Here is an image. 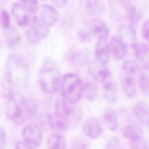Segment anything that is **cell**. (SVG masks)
<instances>
[{"mask_svg":"<svg viewBox=\"0 0 149 149\" xmlns=\"http://www.w3.org/2000/svg\"><path fill=\"white\" fill-rule=\"evenodd\" d=\"M136 58L141 62L145 68L149 67V45L138 43L133 48Z\"/></svg>","mask_w":149,"mask_h":149,"instance_id":"obj_24","label":"cell"},{"mask_svg":"<svg viewBox=\"0 0 149 149\" xmlns=\"http://www.w3.org/2000/svg\"><path fill=\"white\" fill-rule=\"evenodd\" d=\"M115 2L117 5L116 6L122 9V12L125 13V16L129 19L132 26L134 27L139 23L140 19V14L133 3L129 1H119Z\"/></svg>","mask_w":149,"mask_h":149,"instance_id":"obj_11","label":"cell"},{"mask_svg":"<svg viewBox=\"0 0 149 149\" xmlns=\"http://www.w3.org/2000/svg\"><path fill=\"white\" fill-rule=\"evenodd\" d=\"M0 48H1V44H0Z\"/></svg>","mask_w":149,"mask_h":149,"instance_id":"obj_41","label":"cell"},{"mask_svg":"<svg viewBox=\"0 0 149 149\" xmlns=\"http://www.w3.org/2000/svg\"><path fill=\"white\" fill-rule=\"evenodd\" d=\"M81 130L84 136L91 139L100 137L104 133V128L100 121L95 117H90L84 121Z\"/></svg>","mask_w":149,"mask_h":149,"instance_id":"obj_9","label":"cell"},{"mask_svg":"<svg viewBox=\"0 0 149 149\" xmlns=\"http://www.w3.org/2000/svg\"><path fill=\"white\" fill-rule=\"evenodd\" d=\"M5 74L15 86L24 87L27 85L29 73L27 63L23 57L17 54L10 55L5 63Z\"/></svg>","mask_w":149,"mask_h":149,"instance_id":"obj_3","label":"cell"},{"mask_svg":"<svg viewBox=\"0 0 149 149\" xmlns=\"http://www.w3.org/2000/svg\"><path fill=\"white\" fill-rule=\"evenodd\" d=\"M73 104L64 98L57 100L55 104V112L66 120L69 126L72 122L76 123L79 118V112Z\"/></svg>","mask_w":149,"mask_h":149,"instance_id":"obj_7","label":"cell"},{"mask_svg":"<svg viewBox=\"0 0 149 149\" xmlns=\"http://www.w3.org/2000/svg\"><path fill=\"white\" fill-rule=\"evenodd\" d=\"M5 30L4 38L8 46L12 48L16 47L20 41V38L19 34L12 29L9 28Z\"/></svg>","mask_w":149,"mask_h":149,"instance_id":"obj_30","label":"cell"},{"mask_svg":"<svg viewBox=\"0 0 149 149\" xmlns=\"http://www.w3.org/2000/svg\"><path fill=\"white\" fill-rule=\"evenodd\" d=\"M46 146L47 149H66V139L61 133H53L48 137Z\"/></svg>","mask_w":149,"mask_h":149,"instance_id":"obj_23","label":"cell"},{"mask_svg":"<svg viewBox=\"0 0 149 149\" xmlns=\"http://www.w3.org/2000/svg\"><path fill=\"white\" fill-rule=\"evenodd\" d=\"M120 81L124 94L128 98L135 97L137 93L136 81L129 76L121 74Z\"/></svg>","mask_w":149,"mask_h":149,"instance_id":"obj_22","label":"cell"},{"mask_svg":"<svg viewBox=\"0 0 149 149\" xmlns=\"http://www.w3.org/2000/svg\"><path fill=\"white\" fill-rule=\"evenodd\" d=\"M121 74L129 76L136 81L140 80L141 77L144 74L143 71L137 63V62L132 59H128L125 61L121 67Z\"/></svg>","mask_w":149,"mask_h":149,"instance_id":"obj_15","label":"cell"},{"mask_svg":"<svg viewBox=\"0 0 149 149\" xmlns=\"http://www.w3.org/2000/svg\"><path fill=\"white\" fill-rule=\"evenodd\" d=\"M102 118L108 129L112 132H115L118 129L119 122L117 114L115 111L110 107L104 109L102 113Z\"/></svg>","mask_w":149,"mask_h":149,"instance_id":"obj_20","label":"cell"},{"mask_svg":"<svg viewBox=\"0 0 149 149\" xmlns=\"http://www.w3.org/2000/svg\"><path fill=\"white\" fill-rule=\"evenodd\" d=\"M94 52L97 60L106 65L109 60V49L108 42L106 40L98 39L95 45Z\"/></svg>","mask_w":149,"mask_h":149,"instance_id":"obj_19","label":"cell"},{"mask_svg":"<svg viewBox=\"0 0 149 149\" xmlns=\"http://www.w3.org/2000/svg\"><path fill=\"white\" fill-rule=\"evenodd\" d=\"M61 75L56 63L51 59L42 65L38 75V83L41 90L47 94L56 93L61 87Z\"/></svg>","mask_w":149,"mask_h":149,"instance_id":"obj_2","label":"cell"},{"mask_svg":"<svg viewBox=\"0 0 149 149\" xmlns=\"http://www.w3.org/2000/svg\"><path fill=\"white\" fill-rule=\"evenodd\" d=\"M36 101L24 97L19 91H15L7 99L5 105V113L7 118L17 125L23 124L37 112Z\"/></svg>","mask_w":149,"mask_h":149,"instance_id":"obj_1","label":"cell"},{"mask_svg":"<svg viewBox=\"0 0 149 149\" xmlns=\"http://www.w3.org/2000/svg\"><path fill=\"white\" fill-rule=\"evenodd\" d=\"M104 90V96L105 100L109 104H115L118 97V91L116 84L111 78L102 83Z\"/></svg>","mask_w":149,"mask_h":149,"instance_id":"obj_21","label":"cell"},{"mask_svg":"<svg viewBox=\"0 0 149 149\" xmlns=\"http://www.w3.org/2000/svg\"><path fill=\"white\" fill-rule=\"evenodd\" d=\"M47 120L50 127L57 133L65 131L69 126L68 121L55 112L48 113Z\"/></svg>","mask_w":149,"mask_h":149,"instance_id":"obj_18","label":"cell"},{"mask_svg":"<svg viewBox=\"0 0 149 149\" xmlns=\"http://www.w3.org/2000/svg\"><path fill=\"white\" fill-rule=\"evenodd\" d=\"M77 37L79 41L83 43L88 42L91 40V33L85 29H79L77 30Z\"/></svg>","mask_w":149,"mask_h":149,"instance_id":"obj_36","label":"cell"},{"mask_svg":"<svg viewBox=\"0 0 149 149\" xmlns=\"http://www.w3.org/2000/svg\"><path fill=\"white\" fill-rule=\"evenodd\" d=\"M49 33V27L36 16L27 31V41L31 44H37L42 39L47 37Z\"/></svg>","mask_w":149,"mask_h":149,"instance_id":"obj_6","label":"cell"},{"mask_svg":"<svg viewBox=\"0 0 149 149\" xmlns=\"http://www.w3.org/2000/svg\"><path fill=\"white\" fill-rule=\"evenodd\" d=\"M39 18L49 27L54 26L57 23L59 15L55 8L48 3L41 5L39 10Z\"/></svg>","mask_w":149,"mask_h":149,"instance_id":"obj_12","label":"cell"},{"mask_svg":"<svg viewBox=\"0 0 149 149\" xmlns=\"http://www.w3.org/2000/svg\"><path fill=\"white\" fill-rule=\"evenodd\" d=\"M23 141L31 148L39 147L42 140V135L40 128L34 124H28L22 129Z\"/></svg>","mask_w":149,"mask_h":149,"instance_id":"obj_8","label":"cell"},{"mask_svg":"<svg viewBox=\"0 0 149 149\" xmlns=\"http://www.w3.org/2000/svg\"><path fill=\"white\" fill-rule=\"evenodd\" d=\"M15 85L10 78L5 74L1 79L0 84V93L1 95L8 99L12 95L14 91Z\"/></svg>","mask_w":149,"mask_h":149,"instance_id":"obj_27","label":"cell"},{"mask_svg":"<svg viewBox=\"0 0 149 149\" xmlns=\"http://www.w3.org/2000/svg\"><path fill=\"white\" fill-rule=\"evenodd\" d=\"M38 9V1L22 0L13 3L11 12L18 25L21 27H26L31 24Z\"/></svg>","mask_w":149,"mask_h":149,"instance_id":"obj_4","label":"cell"},{"mask_svg":"<svg viewBox=\"0 0 149 149\" xmlns=\"http://www.w3.org/2000/svg\"><path fill=\"white\" fill-rule=\"evenodd\" d=\"M91 31L98 39L106 40L109 34V29L104 20L99 18H93L90 23Z\"/></svg>","mask_w":149,"mask_h":149,"instance_id":"obj_17","label":"cell"},{"mask_svg":"<svg viewBox=\"0 0 149 149\" xmlns=\"http://www.w3.org/2000/svg\"><path fill=\"white\" fill-rule=\"evenodd\" d=\"M7 144V134L5 129L0 126V149H4Z\"/></svg>","mask_w":149,"mask_h":149,"instance_id":"obj_38","label":"cell"},{"mask_svg":"<svg viewBox=\"0 0 149 149\" xmlns=\"http://www.w3.org/2000/svg\"><path fill=\"white\" fill-rule=\"evenodd\" d=\"M15 149H31L23 140L19 141L16 143Z\"/></svg>","mask_w":149,"mask_h":149,"instance_id":"obj_40","label":"cell"},{"mask_svg":"<svg viewBox=\"0 0 149 149\" xmlns=\"http://www.w3.org/2000/svg\"><path fill=\"white\" fill-rule=\"evenodd\" d=\"M61 87L63 98L72 104L77 102L83 95V84L76 73L65 74L62 79Z\"/></svg>","mask_w":149,"mask_h":149,"instance_id":"obj_5","label":"cell"},{"mask_svg":"<svg viewBox=\"0 0 149 149\" xmlns=\"http://www.w3.org/2000/svg\"><path fill=\"white\" fill-rule=\"evenodd\" d=\"M71 149H88V142L82 136H75L71 141Z\"/></svg>","mask_w":149,"mask_h":149,"instance_id":"obj_31","label":"cell"},{"mask_svg":"<svg viewBox=\"0 0 149 149\" xmlns=\"http://www.w3.org/2000/svg\"><path fill=\"white\" fill-rule=\"evenodd\" d=\"M69 61L74 65L83 64L88 58V55L86 50L82 49H73L68 54Z\"/></svg>","mask_w":149,"mask_h":149,"instance_id":"obj_25","label":"cell"},{"mask_svg":"<svg viewBox=\"0 0 149 149\" xmlns=\"http://www.w3.org/2000/svg\"><path fill=\"white\" fill-rule=\"evenodd\" d=\"M141 36L143 38L149 42V19L145 20L142 24L141 29Z\"/></svg>","mask_w":149,"mask_h":149,"instance_id":"obj_37","label":"cell"},{"mask_svg":"<svg viewBox=\"0 0 149 149\" xmlns=\"http://www.w3.org/2000/svg\"><path fill=\"white\" fill-rule=\"evenodd\" d=\"M110 54L116 60L123 59L127 54V45L117 36L112 37L108 43Z\"/></svg>","mask_w":149,"mask_h":149,"instance_id":"obj_14","label":"cell"},{"mask_svg":"<svg viewBox=\"0 0 149 149\" xmlns=\"http://www.w3.org/2000/svg\"><path fill=\"white\" fill-rule=\"evenodd\" d=\"M104 149H125V148L118 137L112 136L106 141Z\"/></svg>","mask_w":149,"mask_h":149,"instance_id":"obj_32","label":"cell"},{"mask_svg":"<svg viewBox=\"0 0 149 149\" xmlns=\"http://www.w3.org/2000/svg\"><path fill=\"white\" fill-rule=\"evenodd\" d=\"M130 149H149V144L144 137L130 141Z\"/></svg>","mask_w":149,"mask_h":149,"instance_id":"obj_34","label":"cell"},{"mask_svg":"<svg viewBox=\"0 0 149 149\" xmlns=\"http://www.w3.org/2000/svg\"><path fill=\"white\" fill-rule=\"evenodd\" d=\"M84 9L90 15H96L102 13L104 9V6L101 1H86L84 2Z\"/></svg>","mask_w":149,"mask_h":149,"instance_id":"obj_29","label":"cell"},{"mask_svg":"<svg viewBox=\"0 0 149 149\" xmlns=\"http://www.w3.org/2000/svg\"><path fill=\"white\" fill-rule=\"evenodd\" d=\"M83 94L90 101H95L98 95V90L97 84L92 80H88L83 84Z\"/></svg>","mask_w":149,"mask_h":149,"instance_id":"obj_28","label":"cell"},{"mask_svg":"<svg viewBox=\"0 0 149 149\" xmlns=\"http://www.w3.org/2000/svg\"><path fill=\"white\" fill-rule=\"evenodd\" d=\"M88 72L94 79L101 83L111 78V72L107 66L97 59L89 62Z\"/></svg>","mask_w":149,"mask_h":149,"instance_id":"obj_10","label":"cell"},{"mask_svg":"<svg viewBox=\"0 0 149 149\" xmlns=\"http://www.w3.org/2000/svg\"><path fill=\"white\" fill-rule=\"evenodd\" d=\"M132 112L137 121L144 126H149V106L144 101L137 102L133 107Z\"/></svg>","mask_w":149,"mask_h":149,"instance_id":"obj_16","label":"cell"},{"mask_svg":"<svg viewBox=\"0 0 149 149\" xmlns=\"http://www.w3.org/2000/svg\"><path fill=\"white\" fill-rule=\"evenodd\" d=\"M123 135L129 141H132L143 137L142 130L134 124L126 125L123 129Z\"/></svg>","mask_w":149,"mask_h":149,"instance_id":"obj_26","label":"cell"},{"mask_svg":"<svg viewBox=\"0 0 149 149\" xmlns=\"http://www.w3.org/2000/svg\"><path fill=\"white\" fill-rule=\"evenodd\" d=\"M138 82L142 93L144 95H149V76L143 74Z\"/></svg>","mask_w":149,"mask_h":149,"instance_id":"obj_35","label":"cell"},{"mask_svg":"<svg viewBox=\"0 0 149 149\" xmlns=\"http://www.w3.org/2000/svg\"><path fill=\"white\" fill-rule=\"evenodd\" d=\"M10 16L9 12L5 9L0 11V26L4 30L10 28Z\"/></svg>","mask_w":149,"mask_h":149,"instance_id":"obj_33","label":"cell"},{"mask_svg":"<svg viewBox=\"0 0 149 149\" xmlns=\"http://www.w3.org/2000/svg\"><path fill=\"white\" fill-rule=\"evenodd\" d=\"M118 36L126 44L127 47L128 45L133 48L137 44L136 30L130 24L120 25L118 29Z\"/></svg>","mask_w":149,"mask_h":149,"instance_id":"obj_13","label":"cell"},{"mask_svg":"<svg viewBox=\"0 0 149 149\" xmlns=\"http://www.w3.org/2000/svg\"><path fill=\"white\" fill-rule=\"evenodd\" d=\"M51 2L54 6L59 8H65L68 5V1L66 0H54L52 1Z\"/></svg>","mask_w":149,"mask_h":149,"instance_id":"obj_39","label":"cell"}]
</instances>
